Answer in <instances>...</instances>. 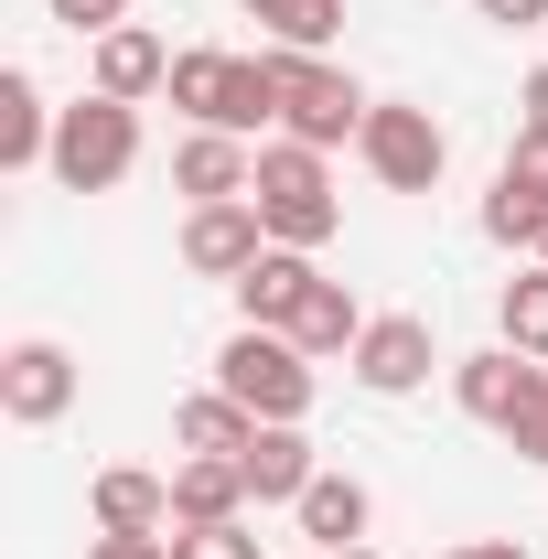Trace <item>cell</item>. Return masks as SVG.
<instances>
[{
	"mask_svg": "<svg viewBox=\"0 0 548 559\" xmlns=\"http://www.w3.org/2000/svg\"><path fill=\"white\" fill-rule=\"evenodd\" d=\"M248 205H259V226H270V248H323V237L344 226L334 173H323V151H312V140H270V151H259Z\"/></svg>",
	"mask_w": 548,
	"mask_h": 559,
	"instance_id": "6da1fadb",
	"label": "cell"
},
{
	"mask_svg": "<svg viewBox=\"0 0 548 559\" xmlns=\"http://www.w3.org/2000/svg\"><path fill=\"white\" fill-rule=\"evenodd\" d=\"M194 130H259V119H279V86H270V55H215V44H194V55H172V86H162Z\"/></svg>",
	"mask_w": 548,
	"mask_h": 559,
	"instance_id": "7a4b0ae2",
	"label": "cell"
},
{
	"mask_svg": "<svg viewBox=\"0 0 548 559\" xmlns=\"http://www.w3.org/2000/svg\"><path fill=\"white\" fill-rule=\"evenodd\" d=\"M130 162H140V108L86 86L65 119H55V183H65V194H119Z\"/></svg>",
	"mask_w": 548,
	"mask_h": 559,
	"instance_id": "3957f363",
	"label": "cell"
},
{
	"mask_svg": "<svg viewBox=\"0 0 548 559\" xmlns=\"http://www.w3.org/2000/svg\"><path fill=\"white\" fill-rule=\"evenodd\" d=\"M270 86H279V130L290 140H312V151H334V140L366 130V86L344 66H323V55H290V44H270Z\"/></svg>",
	"mask_w": 548,
	"mask_h": 559,
	"instance_id": "277c9868",
	"label": "cell"
},
{
	"mask_svg": "<svg viewBox=\"0 0 548 559\" xmlns=\"http://www.w3.org/2000/svg\"><path fill=\"white\" fill-rule=\"evenodd\" d=\"M215 388H226L237 409H259V419H301V409H312V355L290 345V334L237 323V334H226V355H215Z\"/></svg>",
	"mask_w": 548,
	"mask_h": 559,
	"instance_id": "5b68a950",
	"label": "cell"
},
{
	"mask_svg": "<svg viewBox=\"0 0 548 559\" xmlns=\"http://www.w3.org/2000/svg\"><path fill=\"white\" fill-rule=\"evenodd\" d=\"M355 151H366V173H377L388 194H430V183H441V162H452L441 119L409 108V97H377V108H366V130H355Z\"/></svg>",
	"mask_w": 548,
	"mask_h": 559,
	"instance_id": "8992f818",
	"label": "cell"
},
{
	"mask_svg": "<svg viewBox=\"0 0 548 559\" xmlns=\"http://www.w3.org/2000/svg\"><path fill=\"white\" fill-rule=\"evenodd\" d=\"M0 409L22 419V430H44V419L75 409V355L55 334H22V345L0 355Z\"/></svg>",
	"mask_w": 548,
	"mask_h": 559,
	"instance_id": "52a82bcc",
	"label": "cell"
},
{
	"mask_svg": "<svg viewBox=\"0 0 548 559\" xmlns=\"http://www.w3.org/2000/svg\"><path fill=\"white\" fill-rule=\"evenodd\" d=\"M484 237H495V248H538V237H548V140L516 130L495 194H484Z\"/></svg>",
	"mask_w": 548,
	"mask_h": 559,
	"instance_id": "ba28073f",
	"label": "cell"
},
{
	"mask_svg": "<svg viewBox=\"0 0 548 559\" xmlns=\"http://www.w3.org/2000/svg\"><path fill=\"white\" fill-rule=\"evenodd\" d=\"M259 248H270V226H259L248 194H237V205H194V215H183V270H194V280H226V290H237V280L259 270Z\"/></svg>",
	"mask_w": 548,
	"mask_h": 559,
	"instance_id": "9c48e42d",
	"label": "cell"
},
{
	"mask_svg": "<svg viewBox=\"0 0 548 559\" xmlns=\"http://www.w3.org/2000/svg\"><path fill=\"white\" fill-rule=\"evenodd\" d=\"M355 377H366L377 399H409L419 377H430V323H419V312H377V323L355 334Z\"/></svg>",
	"mask_w": 548,
	"mask_h": 559,
	"instance_id": "30bf717a",
	"label": "cell"
},
{
	"mask_svg": "<svg viewBox=\"0 0 548 559\" xmlns=\"http://www.w3.org/2000/svg\"><path fill=\"white\" fill-rule=\"evenodd\" d=\"M548 366L538 355H516V345H484V355H463V366H452V399H463V409L484 419V430H505V419L527 409V388H538Z\"/></svg>",
	"mask_w": 548,
	"mask_h": 559,
	"instance_id": "8fae6325",
	"label": "cell"
},
{
	"mask_svg": "<svg viewBox=\"0 0 548 559\" xmlns=\"http://www.w3.org/2000/svg\"><path fill=\"white\" fill-rule=\"evenodd\" d=\"M259 183V151L237 130H194L183 151H172V194H194V205H237Z\"/></svg>",
	"mask_w": 548,
	"mask_h": 559,
	"instance_id": "7c38bea8",
	"label": "cell"
},
{
	"mask_svg": "<svg viewBox=\"0 0 548 559\" xmlns=\"http://www.w3.org/2000/svg\"><path fill=\"white\" fill-rule=\"evenodd\" d=\"M237 463H248V495H259V506H301L312 474H323L312 441H301V419H259V441H248Z\"/></svg>",
	"mask_w": 548,
	"mask_h": 559,
	"instance_id": "4fadbf2b",
	"label": "cell"
},
{
	"mask_svg": "<svg viewBox=\"0 0 548 559\" xmlns=\"http://www.w3.org/2000/svg\"><path fill=\"white\" fill-rule=\"evenodd\" d=\"M248 506V463L237 452H183L172 463V527H226Z\"/></svg>",
	"mask_w": 548,
	"mask_h": 559,
	"instance_id": "5bb4252c",
	"label": "cell"
},
{
	"mask_svg": "<svg viewBox=\"0 0 548 559\" xmlns=\"http://www.w3.org/2000/svg\"><path fill=\"white\" fill-rule=\"evenodd\" d=\"M162 527H172V485L140 463H108L97 474V538H162Z\"/></svg>",
	"mask_w": 548,
	"mask_h": 559,
	"instance_id": "9a60e30c",
	"label": "cell"
},
{
	"mask_svg": "<svg viewBox=\"0 0 548 559\" xmlns=\"http://www.w3.org/2000/svg\"><path fill=\"white\" fill-rule=\"evenodd\" d=\"M312 248H259V270L237 280V312L259 323V334H290V312H301V290H312Z\"/></svg>",
	"mask_w": 548,
	"mask_h": 559,
	"instance_id": "2e32d148",
	"label": "cell"
},
{
	"mask_svg": "<svg viewBox=\"0 0 548 559\" xmlns=\"http://www.w3.org/2000/svg\"><path fill=\"white\" fill-rule=\"evenodd\" d=\"M97 97H151V86H172V44H162V33H140V22H119V33H97Z\"/></svg>",
	"mask_w": 548,
	"mask_h": 559,
	"instance_id": "e0dca14e",
	"label": "cell"
},
{
	"mask_svg": "<svg viewBox=\"0 0 548 559\" xmlns=\"http://www.w3.org/2000/svg\"><path fill=\"white\" fill-rule=\"evenodd\" d=\"M55 119L65 108H44V86L11 66L0 75V173H33V162H55Z\"/></svg>",
	"mask_w": 548,
	"mask_h": 559,
	"instance_id": "ac0fdd59",
	"label": "cell"
},
{
	"mask_svg": "<svg viewBox=\"0 0 548 559\" xmlns=\"http://www.w3.org/2000/svg\"><path fill=\"white\" fill-rule=\"evenodd\" d=\"M290 516H301V538H323V559H334V549H355V538H366L377 495L355 485V474H312V495H301Z\"/></svg>",
	"mask_w": 548,
	"mask_h": 559,
	"instance_id": "d6986e66",
	"label": "cell"
},
{
	"mask_svg": "<svg viewBox=\"0 0 548 559\" xmlns=\"http://www.w3.org/2000/svg\"><path fill=\"white\" fill-rule=\"evenodd\" d=\"M366 323H377V312H355V290H344V280H312V290H301V312H290V345H301V355H355Z\"/></svg>",
	"mask_w": 548,
	"mask_h": 559,
	"instance_id": "ffe728a7",
	"label": "cell"
},
{
	"mask_svg": "<svg viewBox=\"0 0 548 559\" xmlns=\"http://www.w3.org/2000/svg\"><path fill=\"white\" fill-rule=\"evenodd\" d=\"M172 441H183V452H248V441H259V409H237L226 388H205V399L172 409Z\"/></svg>",
	"mask_w": 548,
	"mask_h": 559,
	"instance_id": "44dd1931",
	"label": "cell"
},
{
	"mask_svg": "<svg viewBox=\"0 0 548 559\" xmlns=\"http://www.w3.org/2000/svg\"><path fill=\"white\" fill-rule=\"evenodd\" d=\"M237 11H248L270 44H290V55H323L344 33V0H237Z\"/></svg>",
	"mask_w": 548,
	"mask_h": 559,
	"instance_id": "7402d4cb",
	"label": "cell"
},
{
	"mask_svg": "<svg viewBox=\"0 0 548 559\" xmlns=\"http://www.w3.org/2000/svg\"><path fill=\"white\" fill-rule=\"evenodd\" d=\"M495 323H505V345H516V355H538V366H548V270L505 280V301H495Z\"/></svg>",
	"mask_w": 548,
	"mask_h": 559,
	"instance_id": "603a6c76",
	"label": "cell"
},
{
	"mask_svg": "<svg viewBox=\"0 0 548 559\" xmlns=\"http://www.w3.org/2000/svg\"><path fill=\"white\" fill-rule=\"evenodd\" d=\"M172 559H259V538L226 516V527H172Z\"/></svg>",
	"mask_w": 548,
	"mask_h": 559,
	"instance_id": "cb8c5ba5",
	"label": "cell"
},
{
	"mask_svg": "<svg viewBox=\"0 0 548 559\" xmlns=\"http://www.w3.org/2000/svg\"><path fill=\"white\" fill-rule=\"evenodd\" d=\"M505 441H516L527 463H548V377H538V388H527V409L505 419Z\"/></svg>",
	"mask_w": 548,
	"mask_h": 559,
	"instance_id": "d4e9b609",
	"label": "cell"
},
{
	"mask_svg": "<svg viewBox=\"0 0 548 559\" xmlns=\"http://www.w3.org/2000/svg\"><path fill=\"white\" fill-rule=\"evenodd\" d=\"M55 22H75V33L97 44V33H119V22H130V0H55Z\"/></svg>",
	"mask_w": 548,
	"mask_h": 559,
	"instance_id": "484cf974",
	"label": "cell"
},
{
	"mask_svg": "<svg viewBox=\"0 0 548 559\" xmlns=\"http://www.w3.org/2000/svg\"><path fill=\"white\" fill-rule=\"evenodd\" d=\"M516 119H527V140H548V66L527 75V97H516Z\"/></svg>",
	"mask_w": 548,
	"mask_h": 559,
	"instance_id": "4316f807",
	"label": "cell"
},
{
	"mask_svg": "<svg viewBox=\"0 0 548 559\" xmlns=\"http://www.w3.org/2000/svg\"><path fill=\"white\" fill-rule=\"evenodd\" d=\"M86 559H172V538H97Z\"/></svg>",
	"mask_w": 548,
	"mask_h": 559,
	"instance_id": "83f0119b",
	"label": "cell"
},
{
	"mask_svg": "<svg viewBox=\"0 0 548 559\" xmlns=\"http://www.w3.org/2000/svg\"><path fill=\"white\" fill-rule=\"evenodd\" d=\"M484 22H505V33H516V22H548V0H484Z\"/></svg>",
	"mask_w": 548,
	"mask_h": 559,
	"instance_id": "f1b7e54d",
	"label": "cell"
},
{
	"mask_svg": "<svg viewBox=\"0 0 548 559\" xmlns=\"http://www.w3.org/2000/svg\"><path fill=\"white\" fill-rule=\"evenodd\" d=\"M452 559H527V549H516V538H463Z\"/></svg>",
	"mask_w": 548,
	"mask_h": 559,
	"instance_id": "f546056e",
	"label": "cell"
},
{
	"mask_svg": "<svg viewBox=\"0 0 548 559\" xmlns=\"http://www.w3.org/2000/svg\"><path fill=\"white\" fill-rule=\"evenodd\" d=\"M334 559H377V549H334Z\"/></svg>",
	"mask_w": 548,
	"mask_h": 559,
	"instance_id": "4dcf8cb0",
	"label": "cell"
},
{
	"mask_svg": "<svg viewBox=\"0 0 548 559\" xmlns=\"http://www.w3.org/2000/svg\"><path fill=\"white\" fill-rule=\"evenodd\" d=\"M538 270H548V237H538Z\"/></svg>",
	"mask_w": 548,
	"mask_h": 559,
	"instance_id": "1f68e13d",
	"label": "cell"
}]
</instances>
